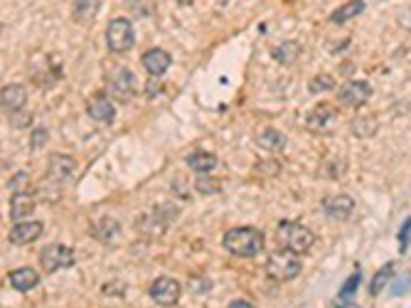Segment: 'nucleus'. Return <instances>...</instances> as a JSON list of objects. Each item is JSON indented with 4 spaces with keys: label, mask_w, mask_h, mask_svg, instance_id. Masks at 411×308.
<instances>
[{
    "label": "nucleus",
    "mask_w": 411,
    "mask_h": 308,
    "mask_svg": "<svg viewBox=\"0 0 411 308\" xmlns=\"http://www.w3.org/2000/svg\"><path fill=\"white\" fill-rule=\"evenodd\" d=\"M222 244L230 254L249 259V256H256L264 249V232L256 230V227H234V230L224 232Z\"/></svg>",
    "instance_id": "obj_1"
},
{
    "label": "nucleus",
    "mask_w": 411,
    "mask_h": 308,
    "mask_svg": "<svg viewBox=\"0 0 411 308\" xmlns=\"http://www.w3.org/2000/svg\"><path fill=\"white\" fill-rule=\"evenodd\" d=\"M276 237L283 244V249L293 251V254H306L315 244V232H311L301 222H293V219H281L278 222Z\"/></svg>",
    "instance_id": "obj_2"
},
{
    "label": "nucleus",
    "mask_w": 411,
    "mask_h": 308,
    "mask_svg": "<svg viewBox=\"0 0 411 308\" xmlns=\"http://www.w3.org/2000/svg\"><path fill=\"white\" fill-rule=\"evenodd\" d=\"M303 264L301 256L293 254L288 249H276L271 251L269 259H266V274H269L274 281H291L301 274Z\"/></svg>",
    "instance_id": "obj_3"
},
{
    "label": "nucleus",
    "mask_w": 411,
    "mask_h": 308,
    "mask_svg": "<svg viewBox=\"0 0 411 308\" xmlns=\"http://www.w3.org/2000/svg\"><path fill=\"white\" fill-rule=\"evenodd\" d=\"M104 84H106V94H111L119 101H128L135 94V79L121 64H111L104 72Z\"/></svg>",
    "instance_id": "obj_4"
},
{
    "label": "nucleus",
    "mask_w": 411,
    "mask_h": 308,
    "mask_svg": "<svg viewBox=\"0 0 411 308\" xmlns=\"http://www.w3.org/2000/svg\"><path fill=\"white\" fill-rule=\"evenodd\" d=\"M106 45H109V50L116 54L128 52L135 45L133 22H130L128 17H114V20L109 22V27H106Z\"/></svg>",
    "instance_id": "obj_5"
},
{
    "label": "nucleus",
    "mask_w": 411,
    "mask_h": 308,
    "mask_svg": "<svg viewBox=\"0 0 411 308\" xmlns=\"http://www.w3.org/2000/svg\"><path fill=\"white\" fill-rule=\"evenodd\" d=\"M370 99H372V84L362 82V79H350L338 91V104L350 106V109H359V106H364Z\"/></svg>",
    "instance_id": "obj_6"
},
{
    "label": "nucleus",
    "mask_w": 411,
    "mask_h": 308,
    "mask_svg": "<svg viewBox=\"0 0 411 308\" xmlns=\"http://www.w3.org/2000/svg\"><path fill=\"white\" fill-rule=\"evenodd\" d=\"M40 264L47 274H54L59 269L74 267V251L67 244H47L40 251Z\"/></svg>",
    "instance_id": "obj_7"
},
{
    "label": "nucleus",
    "mask_w": 411,
    "mask_h": 308,
    "mask_svg": "<svg viewBox=\"0 0 411 308\" xmlns=\"http://www.w3.org/2000/svg\"><path fill=\"white\" fill-rule=\"evenodd\" d=\"M338 124V109L333 104H317L308 111L306 126L313 133H330Z\"/></svg>",
    "instance_id": "obj_8"
},
{
    "label": "nucleus",
    "mask_w": 411,
    "mask_h": 308,
    "mask_svg": "<svg viewBox=\"0 0 411 308\" xmlns=\"http://www.w3.org/2000/svg\"><path fill=\"white\" fill-rule=\"evenodd\" d=\"M180 293H182V286L172 277H158L156 281L151 284V298L158 306H165V308L175 306V303L180 301Z\"/></svg>",
    "instance_id": "obj_9"
},
{
    "label": "nucleus",
    "mask_w": 411,
    "mask_h": 308,
    "mask_svg": "<svg viewBox=\"0 0 411 308\" xmlns=\"http://www.w3.org/2000/svg\"><path fill=\"white\" fill-rule=\"evenodd\" d=\"M77 170V161L72 156H64V153H52L50 156V166H47V178L54 185H64Z\"/></svg>",
    "instance_id": "obj_10"
},
{
    "label": "nucleus",
    "mask_w": 411,
    "mask_h": 308,
    "mask_svg": "<svg viewBox=\"0 0 411 308\" xmlns=\"http://www.w3.org/2000/svg\"><path fill=\"white\" fill-rule=\"evenodd\" d=\"M87 114L96 121V124H111L116 119V106L109 99V94L104 91H96L94 96H89L87 101Z\"/></svg>",
    "instance_id": "obj_11"
},
{
    "label": "nucleus",
    "mask_w": 411,
    "mask_h": 308,
    "mask_svg": "<svg viewBox=\"0 0 411 308\" xmlns=\"http://www.w3.org/2000/svg\"><path fill=\"white\" fill-rule=\"evenodd\" d=\"M42 230H45V225L37 222V219L15 222V225L10 227V232H8V240H10V244H15V247H25V244H30V242L40 240Z\"/></svg>",
    "instance_id": "obj_12"
},
{
    "label": "nucleus",
    "mask_w": 411,
    "mask_h": 308,
    "mask_svg": "<svg viewBox=\"0 0 411 308\" xmlns=\"http://www.w3.org/2000/svg\"><path fill=\"white\" fill-rule=\"evenodd\" d=\"M141 64H143V69H146V72L151 74L153 79H158V77H163L167 69H170L172 57H170V52H165V50L151 47L148 52H143Z\"/></svg>",
    "instance_id": "obj_13"
},
{
    "label": "nucleus",
    "mask_w": 411,
    "mask_h": 308,
    "mask_svg": "<svg viewBox=\"0 0 411 308\" xmlns=\"http://www.w3.org/2000/svg\"><path fill=\"white\" fill-rule=\"evenodd\" d=\"M354 210V200L350 198V195H330V198L323 200V212L328 214L330 219H335V222H345V219H350V214H352Z\"/></svg>",
    "instance_id": "obj_14"
},
{
    "label": "nucleus",
    "mask_w": 411,
    "mask_h": 308,
    "mask_svg": "<svg viewBox=\"0 0 411 308\" xmlns=\"http://www.w3.org/2000/svg\"><path fill=\"white\" fill-rule=\"evenodd\" d=\"M0 104H3V111H8V116L17 114L27 104V89L22 84H6L0 94Z\"/></svg>",
    "instance_id": "obj_15"
},
{
    "label": "nucleus",
    "mask_w": 411,
    "mask_h": 308,
    "mask_svg": "<svg viewBox=\"0 0 411 308\" xmlns=\"http://www.w3.org/2000/svg\"><path fill=\"white\" fill-rule=\"evenodd\" d=\"M91 235H94V240L101 242V244H114V242L119 240V235H121L119 219H114V217L96 219L94 227H91Z\"/></svg>",
    "instance_id": "obj_16"
},
{
    "label": "nucleus",
    "mask_w": 411,
    "mask_h": 308,
    "mask_svg": "<svg viewBox=\"0 0 411 308\" xmlns=\"http://www.w3.org/2000/svg\"><path fill=\"white\" fill-rule=\"evenodd\" d=\"M32 212H35V198H32V193H13L10 217L15 222H27Z\"/></svg>",
    "instance_id": "obj_17"
},
{
    "label": "nucleus",
    "mask_w": 411,
    "mask_h": 308,
    "mask_svg": "<svg viewBox=\"0 0 411 308\" xmlns=\"http://www.w3.org/2000/svg\"><path fill=\"white\" fill-rule=\"evenodd\" d=\"M217 166H219V158L214 156V153L195 151V153H190L188 156V168L197 173V175H209V173H212Z\"/></svg>",
    "instance_id": "obj_18"
},
{
    "label": "nucleus",
    "mask_w": 411,
    "mask_h": 308,
    "mask_svg": "<svg viewBox=\"0 0 411 308\" xmlns=\"http://www.w3.org/2000/svg\"><path fill=\"white\" fill-rule=\"evenodd\" d=\"M40 284V274L30 267L22 269H13L10 272V286L17 288V291H32V288Z\"/></svg>",
    "instance_id": "obj_19"
},
{
    "label": "nucleus",
    "mask_w": 411,
    "mask_h": 308,
    "mask_svg": "<svg viewBox=\"0 0 411 308\" xmlns=\"http://www.w3.org/2000/svg\"><path fill=\"white\" fill-rule=\"evenodd\" d=\"M256 141H259L261 148H266V151H271V153L283 151V148H286V143H288L286 136H283L278 129H264L259 133V138H256Z\"/></svg>",
    "instance_id": "obj_20"
},
{
    "label": "nucleus",
    "mask_w": 411,
    "mask_h": 308,
    "mask_svg": "<svg viewBox=\"0 0 411 308\" xmlns=\"http://www.w3.org/2000/svg\"><path fill=\"white\" fill-rule=\"evenodd\" d=\"M271 54H274V59H278L281 64H293L298 59V54H301V45L293 40H286L281 42V45H276V47L271 50Z\"/></svg>",
    "instance_id": "obj_21"
},
{
    "label": "nucleus",
    "mask_w": 411,
    "mask_h": 308,
    "mask_svg": "<svg viewBox=\"0 0 411 308\" xmlns=\"http://www.w3.org/2000/svg\"><path fill=\"white\" fill-rule=\"evenodd\" d=\"M101 8L99 0H77V3H72V17L77 22H89L91 17L96 15V10Z\"/></svg>",
    "instance_id": "obj_22"
},
{
    "label": "nucleus",
    "mask_w": 411,
    "mask_h": 308,
    "mask_svg": "<svg viewBox=\"0 0 411 308\" xmlns=\"http://www.w3.org/2000/svg\"><path fill=\"white\" fill-rule=\"evenodd\" d=\"M364 3H359V0H354V3H345V6H340L338 10L330 15V20L335 22V25H343V22H348V20H352V17H357L359 13L364 10Z\"/></svg>",
    "instance_id": "obj_23"
},
{
    "label": "nucleus",
    "mask_w": 411,
    "mask_h": 308,
    "mask_svg": "<svg viewBox=\"0 0 411 308\" xmlns=\"http://www.w3.org/2000/svg\"><path fill=\"white\" fill-rule=\"evenodd\" d=\"M394 261H389V264H384V267L380 269V272L375 274V279H372V284H370V293L372 296H380L382 291L387 288V284L391 281V277H394Z\"/></svg>",
    "instance_id": "obj_24"
},
{
    "label": "nucleus",
    "mask_w": 411,
    "mask_h": 308,
    "mask_svg": "<svg viewBox=\"0 0 411 308\" xmlns=\"http://www.w3.org/2000/svg\"><path fill=\"white\" fill-rule=\"evenodd\" d=\"M377 129H380V124H377L375 116H359V119L352 121V133L359 138H370L377 133Z\"/></svg>",
    "instance_id": "obj_25"
},
{
    "label": "nucleus",
    "mask_w": 411,
    "mask_h": 308,
    "mask_svg": "<svg viewBox=\"0 0 411 308\" xmlns=\"http://www.w3.org/2000/svg\"><path fill=\"white\" fill-rule=\"evenodd\" d=\"M330 89H335V77H330V74H317L308 84L311 94H320V91H330Z\"/></svg>",
    "instance_id": "obj_26"
},
{
    "label": "nucleus",
    "mask_w": 411,
    "mask_h": 308,
    "mask_svg": "<svg viewBox=\"0 0 411 308\" xmlns=\"http://www.w3.org/2000/svg\"><path fill=\"white\" fill-rule=\"evenodd\" d=\"M195 190H197L200 195H214L222 190V183L214 178H209V175H200L197 183H195Z\"/></svg>",
    "instance_id": "obj_27"
},
{
    "label": "nucleus",
    "mask_w": 411,
    "mask_h": 308,
    "mask_svg": "<svg viewBox=\"0 0 411 308\" xmlns=\"http://www.w3.org/2000/svg\"><path fill=\"white\" fill-rule=\"evenodd\" d=\"M359 281H362V274H359V272L350 274V279L343 284V288H340V298H350V296H352V293L357 291Z\"/></svg>",
    "instance_id": "obj_28"
},
{
    "label": "nucleus",
    "mask_w": 411,
    "mask_h": 308,
    "mask_svg": "<svg viewBox=\"0 0 411 308\" xmlns=\"http://www.w3.org/2000/svg\"><path fill=\"white\" fill-rule=\"evenodd\" d=\"M27 185H30V175H27L25 170H20V173L15 175V178H10L8 188H10L13 193H27Z\"/></svg>",
    "instance_id": "obj_29"
},
{
    "label": "nucleus",
    "mask_w": 411,
    "mask_h": 308,
    "mask_svg": "<svg viewBox=\"0 0 411 308\" xmlns=\"http://www.w3.org/2000/svg\"><path fill=\"white\" fill-rule=\"evenodd\" d=\"M50 133L45 126H37V129H32V151H42L45 148V143H47Z\"/></svg>",
    "instance_id": "obj_30"
},
{
    "label": "nucleus",
    "mask_w": 411,
    "mask_h": 308,
    "mask_svg": "<svg viewBox=\"0 0 411 308\" xmlns=\"http://www.w3.org/2000/svg\"><path fill=\"white\" fill-rule=\"evenodd\" d=\"M409 237H411V217H406L404 225H401V230H399V251L401 254L409 249Z\"/></svg>",
    "instance_id": "obj_31"
},
{
    "label": "nucleus",
    "mask_w": 411,
    "mask_h": 308,
    "mask_svg": "<svg viewBox=\"0 0 411 308\" xmlns=\"http://www.w3.org/2000/svg\"><path fill=\"white\" fill-rule=\"evenodd\" d=\"M32 121V114L30 111H17V114H10V126L13 129H25V126H30Z\"/></svg>",
    "instance_id": "obj_32"
},
{
    "label": "nucleus",
    "mask_w": 411,
    "mask_h": 308,
    "mask_svg": "<svg viewBox=\"0 0 411 308\" xmlns=\"http://www.w3.org/2000/svg\"><path fill=\"white\" fill-rule=\"evenodd\" d=\"M409 284H411V274H401L399 279H396L394 284H391V296H404L406 291H409Z\"/></svg>",
    "instance_id": "obj_33"
},
{
    "label": "nucleus",
    "mask_w": 411,
    "mask_h": 308,
    "mask_svg": "<svg viewBox=\"0 0 411 308\" xmlns=\"http://www.w3.org/2000/svg\"><path fill=\"white\" fill-rule=\"evenodd\" d=\"M128 8H135L133 13H135V15H141V17H143V15L148 17V15L153 13V6H151V3H146V6H141V3H128Z\"/></svg>",
    "instance_id": "obj_34"
},
{
    "label": "nucleus",
    "mask_w": 411,
    "mask_h": 308,
    "mask_svg": "<svg viewBox=\"0 0 411 308\" xmlns=\"http://www.w3.org/2000/svg\"><path fill=\"white\" fill-rule=\"evenodd\" d=\"M227 308H254V306H251V301H246V298H234Z\"/></svg>",
    "instance_id": "obj_35"
},
{
    "label": "nucleus",
    "mask_w": 411,
    "mask_h": 308,
    "mask_svg": "<svg viewBox=\"0 0 411 308\" xmlns=\"http://www.w3.org/2000/svg\"><path fill=\"white\" fill-rule=\"evenodd\" d=\"M148 94H151V96H156V94H160V87H158V84H156V82H151V84H148Z\"/></svg>",
    "instance_id": "obj_36"
},
{
    "label": "nucleus",
    "mask_w": 411,
    "mask_h": 308,
    "mask_svg": "<svg viewBox=\"0 0 411 308\" xmlns=\"http://www.w3.org/2000/svg\"><path fill=\"white\" fill-rule=\"evenodd\" d=\"M333 308H359L357 303H340V306H333Z\"/></svg>",
    "instance_id": "obj_37"
}]
</instances>
